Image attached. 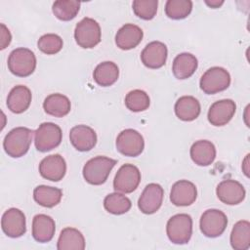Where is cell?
<instances>
[{"instance_id":"1","label":"cell","mask_w":250,"mask_h":250,"mask_svg":"<svg viewBox=\"0 0 250 250\" xmlns=\"http://www.w3.org/2000/svg\"><path fill=\"white\" fill-rule=\"evenodd\" d=\"M33 131L26 127H17L12 129L3 141V147L6 153L13 157L19 158L23 156L29 149L32 142Z\"/></svg>"},{"instance_id":"2","label":"cell","mask_w":250,"mask_h":250,"mask_svg":"<svg viewBox=\"0 0 250 250\" xmlns=\"http://www.w3.org/2000/svg\"><path fill=\"white\" fill-rule=\"evenodd\" d=\"M117 161L106 156H96L86 162L83 167V177L87 183L100 186L105 183L110 171Z\"/></svg>"},{"instance_id":"3","label":"cell","mask_w":250,"mask_h":250,"mask_svg":"<svg viewBox=\"0 0 250 250\" xmlns=\"http://www.w3.org/2000/svg\"><path fill=\"white\" fill-rule=\"evenodd\" d=\"M36 67V57L27 48L13 50L8 58V68L16 76L26 77L33 73Z\"/></svg>"},{"instance_id":"4","label":"cell","mask_w":250,"mask_h":250,"mask_svg":"<svg viewBox=\"0 0 250 250\" xmlns=\"http://www.w3.org/2000/svg\"><path fill=\"white\" fill-rule=\"evenodd\" d=\"M169 240L174 244H186L192 234V219L188 214L172 216L166 225Z\"/></svg>"},{"instance_id":"5","label":"cell","mask_w":250,"mask_h":250,"mask_svg":"<svg viewBox=\"0 0 250 250\" xmlns=\"http://www.w3.org/2000/svg\"><path fill=\"white\" fill-rule=\"evenodd\" d=\"M230 75L227 69L221 66H213L207 69L200 78V89L208 95H213L229 88Z\"/></svg>"},{"instance_id":"6","label":"cell","mask_w":250,"mask_h":250,"mask_svg":"<svg viewBox=\"0 0 250 250\" xmlns=\"http://www.w3.org/2000/svg\"><path fill=\"white\" fill-rule=\"evenodd\" d=\"M34 144L38 151L47 152L57 147L62 138V129L52 122H44L34 132Z\"/></svg>"},{"instance_id":"7","label":"cell","mask_w":250,"mask_h":250,"mask_svg":"<svg viewBox=\"0 0 250 250\" xmlns=\"http://www.w3.org/2000/svg\"><path fill=\"white\" fill-rule=\"evenodd\" d=\"M101 27L92 18L82 19L75 26L74 38L76 43L84 49H91L101 41Z\"/></svg>"},{"instance_id":"8","label":"cell","mask_w":250,"mask_h":250,"mask_svg":"<svg viewBox=\"0 0 250 250\" xmlns=\"http://www.w3.org/2000/svg\"><path fill=\"white\" fill-rule=\"evenodd\" d=\"M228 218L226 214L218 209H208L200 217V230L207 237H218L226 229Z\"/></svg>"},{"instance_id":"9","label":"cell","mask_w":250,"mask_h":250,"mask_svg":"<svg viewBox=\"0 0 250 250\" xmlns=\"http://www.w3.org/2000/svg\"><path fill=\"white\" fill-rule=\"evenodd\" d=\"M117 150L130 157L140 155L145 148V141L141 133L134 129H125L116 138Z\"/></svg>"},{"instance_id":"10","label":"cell","mask_w":250,"mask_h":250,"mask_svg":"<svg viewBox=\"0 0 250 250\" xmlns=\"http://www.w3.org/2000/svg\"><path fill=\"white\" fill-rule=\"evenodd\" d=\"M141 182V172L139 168L133 164H124L117 171L113 188L115 191L121 193H131L138 188Z\"/></svg>"},{"instance_id":"11","label":"cell","mask_w":250,"mask_h":250,"mask_svg":"<svg viewBox=\"0 0 250 250\" xmlns=\"http://www.w3.org/2000/svg\"><path fill=\"white\" fill-rule=\"evenodd\" d=\"M163 196L164 190L160 185L155 183L148 184L138 200V207L144 214H153L161 207Z\"/></svg>"},{"instance_id":"12","label":"cell","mask_w":250,"mask_h":250,"mask_svg":"<svg viewBox=\"0 0 250 250\" xmlns=\"http://www.w3.org/2000/svg\"><path fill=\"white\" fill-rule=\"evenodd\" d=\"M1 227L6 235L17 238L26 231L25 216L18 208H10L4 212L1 219Z\"/></svg>"},{"instance_id":"13","label":"cell","mask_w":250,"mask_h":250,"mask_svg":"<svg viewBox=\"0 0 250 250\" xmlns=\"http://www.w3.org/2000/svg\"><path fill=\"white\" fill-rule=\"evenodd\" d=\"M216 193L223 203L228 205H236L241 203L246 195L244 187L235 180H224L216 188Z\"/></svg>"},{"instance_id":"14","label":"cell","mask_w":250,"mask_h":250,"mask_svg":"<svg viewBox=\"0 0 250 250\" xmlns=\"http://www.w3.org/2000/svg\"><path fill=\"white\" fill-rule=\"evenodd\" d=\"M236 110L235 103L230 99L215 102L208 110V121L214 126H224L233 117Z\"/></svg>"},{"instance_id":"15","label":"cell","mask_w":250,"mask_h":250,"mask_svg":"<svg viewBox=\"0 0 250 250\" xmlns=\"http://www.w3.org/2000/svg\"><path fill=\"white\" fill-rule=\"evenodd\" d=\"M66 172V163L60 154H52L43 158L39 164L40 175L49 181L59 182L62 180Z\"/></svg>"},{"instance_id":"16","label":"cell","mask_w":250,"mask_h":250,"mask_svg":"<svg viewBox=\"0 0 250 250\" xmlns=\"http://www.w3.org/2000/svg\"><path fill=\"white\" fill-rule=\"evenodd\" d=\"M167 55L168 50L164 43L160 41H152L142 51L141 60L146 67L156 69L162 67L166 63Z\"/></svg>"},{"instance_id":"17","label":"cell","mask_w":250,"mask_h":250,"mask_svg":"<svg viewBox=\"0 0 250 250\" xmlns=\"http://www.w3.org/2000/svg\"><path fill=\"white\" fill-rule=\"evenodd\" d=\"M197 197L195 185L188 180L176 182L171 188L170 200L176 206H189Z\"/></svg>"},{"instance_id":"18","label":"cell","mask_w":250,"mask_h":250,"mask_svg":"<svg viewBox=\"0 0 250 250\" xmlns=\"http://www.w3.org/2000/svg\"><path fill=\"white\" fill-rule=\"evenodd\" d=\"M69 140L78 151H89L97 144V134L87 125H76L70 129Z\"/></svg>"},{"instance_id":"19","label":"cell","mask_w":250,"mask_h":250,"mask_svg":"<svg viewBox=\"0 0 250 250\" xmlns=\"http://www.w3.org/2000/svg\"><path fill=\"white\" fill-rule=\"evenodd\" d=\"M144 36L142 28L133 23H126L120 27L115 35V43L121 50H130L137 47Z\"/></svg>"},{"instance_id":"20","label":"cell","mask_w":250,"mask_h":250,"mask_svg":"<svg viewBox=\"0 0 250 250\" xmlns=\"http://www.w3.org/2000/svg\"><path fill=\"white\" fill-rule=\"evenodd\" d=\"M56 230V224L52 217L45 214H38L32 220V236L40 243L52 240Z\"/></svg>"},{"instance_id":"21","label":"cell","mask_w":250,"mask_h":250,"mask_svg":"<svg viewBox=\"0 0 250 250\" xmlns=\"http://www.w3.org/2000/svg\"><path fill=\"white\" fill-rule=\"evenodd\" d=\"M32 95L29 88L18 85L10 91L7 98V106L12 112L20 114L29 107Z\"/></svg>"},{"instance_id":"22","label":"cell","mask_w":250,"mask_h":250,"mask_svg":"<svg viewBox=\"0 0 250 250\" xmlns=\"http://www.w3.org/2000/svg\"><path fill=\"white\" fill-rule=\"evenodd\" d=\"M190 157L198 166H209L215 160L216 147L210 141H197L190 147Z\"/></svg>"},{"instance_id":"23","label":"cell","mask_w":250,"mask_h":250,"mask_svg":"<svg viewBox=\"0 0 250 250\" xmlns=\"http://www.w3.org/2000/svg\"><path fill=\"white\" fill-rule=\"evenodd\" d=\"M197 59L190 53H181L173 61L172 71L177 79L189 78L196 70Z\"/></svg>"},{"instance_id":"24","label":"cell","mask_w":250,"mask_h":250,"mask_svg":"<svg viewBox=\"0 0 250 250\" xmlns=\"http://www.w3.org/2000/svg\"><path fill=\"white\" fill-rule=\"evenodd\" d=\"M200 104L192 96H183L175 104V113L183 121H192L200 114Z\"/></svg>"},{"instance_id":"25","label":"cell","mask_w":250,"mask_h":250,"mask_svg":"<svg viewBox=\"0 0 250 250\" xmlns=\"http://www.w3.org/2000/svg\"><path fill=\"white\" fill-rule=\"evenodd\" d=\"M43 108L49 115L55 117H63L69 113L71 104L68 98L62 94H51L43 103Z\"/></svg>"},{"instance_id":"26","label":"cell","mask_w":250,"mask_h":250,"mask_svg":"<svg viewBox=\"0 0 250 250\" xmlns=\"http://www.w3.org/2000/svg\"><path fill=\"white\" fill-rule=\"evenodd\" d=\"M58 250H84L85 238L81 231L74 228H64L59 236Z\"/></svg>"},{"instance_id":"27","label":"cell","mask_w":250,"mask_h":250,"mask_svg":"<svg viewBox=\"0 0 250 250\" xmlns=\"http://www.w3.org/2000/svg\"><path fill=\"white\" fill-rule=\"evenodd\" d=\"M118 76L119 68L113 62H104L99 63L93 72L94 80L102 87L111 86L117 81Z\"/></svg>"},{"instance_id":"28","label":"cell","mask_w":250,"mask_h":250,"mask_svg":"<svg viewBox=\"0 0 250 250\" xmlns=\"http://www.w3.org/2000/svg\"><path fill=\"white\" fill-rule=\"evenodd\" d=\"M62 191L61 188L45 185L38 186L33 190L34 200L41 206L52 208L61 202Z\"/></svg>"},{"instance_id":"29","label":"cell","mask_w":250,"mask_h":250,"mask_svg":"<svg viewBox=\"0 0 250 250\" xmlns=\"http://www.w3.org/2000/svg\"><path fill=\"white\" fill-rule=\"evenodd\" d=\"M230 245L235 250H247L250 247V223L242 220L234 224L230 232Z\"/></svg>"},{"instance_id":"30","label":"cell","mask_w":250,"mask_h":250,"mask_svg":"<svg viewBox=\"0 0 250 250\" xmlns=\"http://www.w3.org/2000/svg\"><path fill=\"white\" fill-rule=\"evenodd\" d=\"M131 206V200L118 191L107 194L104 200V209L113 215L125 214L130 210Z\"/></svg>"},{"instance_id":"31","label":"cell","mask_w":250,"mask_h":250,"mask_svg":"<svg viewBox=\"0 0 250 250\" xmlns=\"http://www.w3.org/2000/svg\"><path fill=\"white\" fill-rule=\"evenodd\" d=\"M80 5L81 3L75 0H59L54 2L52 11L57 19L68 21L77 16L80 10Z\"/></svg>"},{"instance_id":"32","label":"cell","mask_w":250,"mask_h":250,"mask_svg":"<svg viewBox=\"0 0 250 250\" xmlns=\"http://www.w3.org/2000/svg\"><path fill=\"white\" fill-rule=\"evenodd\" d=\"M191 10L190 0H168L165 4L166 16L172 20H183L191 13Z\"/></svg>"},{"instance_id":"33","label":"cell","mask_w":250,"mask_h":250,"mask_svg":"<svg viewBox=\"0 0 250 250\" xmlns=\"http://www.w3.org/2000/svg\"><path fill=\"white\" fill-rule=\"evenodd\" d=\"M149 104V97L143 90L136 89L130 91L125 97V105L133 112H140L147 109Z\"/></svg>"},{"instance_id":"34","label":"cell","mask_w":250,"mask_h":250,"mask_svg":"<svg viewBox=\"0 0 250 250\" xmlns=\"http://www.w3.org/2000/svg\"><path fill=\"white\" fill-rule=\"evenodd\" d=\"M38 49L46 55H55L59 53L63 46L61 36L54 33H47L42 35L37 42Z\"/></svg>"},{"instance_id":"35","label":"cell","mask_w":250,"mask_h":250,"mask_svg":"<svg viewBox=\"0 0 250 250\" xmlns=\"http://www.w3.org/2000/svg\"><path fill=\"white\" fill-rule=\"evenodd\" d=\"M157 0H135L132 7L135 15L142 20H152L157 12Z\"/></svg>"},{"instance_id":"36","label":"cell","mask_w":250,"mask_h":250,"mask_svg":"<svg viewBox=\"0 0 250 250\" xmlns=\"http://www.w3.org/2000/svg\"><path fill=\"white\" fill-rule=\"evenodd\" d=\"M1 45H0V49L3 50L5 49L12 40V35L9 31V29L6 27V25L4 23H1Z\"/></svg>"},{"instance_id":"37","label":"cell","mask_w":250,"mask_h":250,"mask_svg":"<svg viewBox=\"0 0 250 250\" xmlns=\"http://www.w3.org/2000/svg\"><path fill=\"white\" fill-rule=\"evenodd\" d=\"M205 3H206L209 7L213 8V9H216V8L221 7V6L224 4V1H223V0H211V1L206 0Z\"/></svg>"},{"instance_id":"38","label":"cell","mask_w":250,"mask_h":250,"mask_svg":"<svg viewBox=\"0 0 250 250\" xmlns=\"http://www.w3.org/2000/svg\"><path fill=\"white\" fill-rule=\"evenodd\" d=\"M242 170L244 172V174L249 177V154L246 155V157L244 158L243 160V163H242Z\"/></svg>"}]
</instances>
